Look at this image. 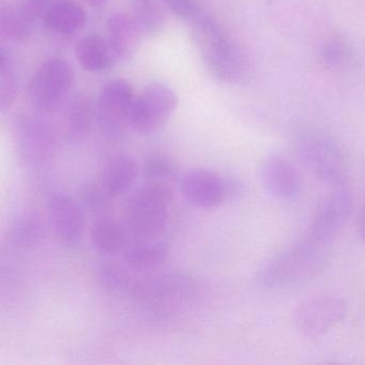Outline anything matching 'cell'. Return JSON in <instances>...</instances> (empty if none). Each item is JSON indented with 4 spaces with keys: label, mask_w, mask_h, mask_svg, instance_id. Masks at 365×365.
<instances>
[{
    "label": "cell",
    "mask_w": 365,
    "mask_h": 365,
    "mask_svg": "<svg viewBox=\"0 0 365 365\" xmlns=\"http://www.w3.org/2000/svg\"><path fill=\"white\" fill-rule=\"evenodd\" d=\"M76 84L71 66L61 58L44 61L29 81L27 96L36 110L54 113L67 101Z\"/></svg>",
    "instance_id": "obj_5"
},
{
    "label": "cell",
    "mask_w": 365,
    "mask_h": 365,
    "mask_svg": "<svg viewBox=\"0 0 365 365\" xmlns=\"http://www.w3.org/2000/svg\"><path fill=\"white\" fill-rule=\"evenodd\" d=\"M14 142L19 160L31 170L48 168L58 149L56 131L52 125L46 119L31 114L16 117Z\"/></svg>",
    "instance_id": "obj_4"
},
{
    "label": "cell",
    "mask_w": 365,
    "mask_h": 365,
    "mask_svg": "<svg viewBox=\"0 0 365 365\" xmlns=\"http://www.w3.org/2000/svg\"><path fill=\"white\" fill-rule=\"evenodd\" d=\"M345 313V304L339 299L328 297L312 299L297 307L294 324L303 334L318 336L341 322Z\"/></svg>",
    "instance_id": "obj_11"
},
{
    "label": "cell",
    "mask_w": 365,
    "mask_h": 365,
    "mask_svg": "<svg viewBox=\"0 0 365 365\" xmlns=\"http://www.w3.org/2000/svg\"><path fill=\"white\" fill-rule=\"evenodd\" d=\"M134 99L133 87L128 81L117 78L104 85L98 98L96 116L106 138H120L125 128L129 127Z\"/></svg>",
    "instance_id": "obj_7"
},
{
    "label": "cell",
    "mask_w": 365,
    "mask_h": 365,
    "mask_svg": "<svg viewBox=\"0 0 365 365\" xmlns=\"http://www.w3.org/2000/svg\"><path fill=\"white\" fill-rule=\"evenodd\" d=\"M84 1L88 3L89 5L95 6V7H100L106 4V0H84Z\"/></svg>",
    "instance_id": "obj_32"
},
{
    "label": "cell",
    "mask_w": 365,
    "mask_h": 365,
    "mask_svg": "<svg viewBox=\"0 0 365 365\" xmlns=\"http://www.w3.org/2000/svg\"><path fill=\"white\" fill-rule=\"evenodd\" d=\"M46 237L43 222L37 212H19L10 222L7 230L8 242L19 251H31L41 245Z\"/></svg>",
    "instance_id": "obj_18"
},
{
    "label": "cell",
    "mask_w": 365,
    "mask_h": 365,
    "mask_svg": "<svg viewBox=\"0 0 365 365\" xmlns=\"http://www.w3.org/2000/svg\"><path fill=\"white\" fill-rule=\"evenodd\" d=\"M172 192L163 182L148 181L128 200L125 224L134 241L159 240L170 223Z\"/></svg>",
    "instance_id": "obj_2"
},
{
    "label": "cell",
    "mask_w": 365,
    "mask_h": 365,
    "mask_svg": "<svg viewBox=\"0 0 365 365\" xmlns=\"http://www.w3.org/2000/svg\"><path fill=\"white\" fill-rule=\"evenodd\" d=\"M262 179L267 191L279 200H294L302 190L300 172L283 158H269L262 165Z\"/></svg>",
    "instance_id": "obj_13"
},
{
    "label": "cell",
    "mask_w": 365,
    "mask_h": 365,
    "mask_svg": "<svg viewBox=\"0 0 365 365\" xmlns=\"http://www.w3.org/2000/svg\"><path fill=\"white\" fill-rule=\"evenodd\" d=\"M322 58L328 65L339 66L345 63L347 51L339 40H330L322 48Z\"/></svg>",
    "instance_id": "obj_29"
},
{
    "label": "cell",
    "mask_w": 365,
    "mask_h": 365,
    "mask_svg": "<svg viewBox=\"0 0 365 365\" xmlns=\"http://www.w3.org/2000/svg\"><path fill=\"white\" fill-rule=\"evenodd\" d=\"M46 29L58 35H73L87 21L84 9L73 0H53L41 16Z\"/></svg>",
    "instance_id": "obj_16"
},
{
    "label": "cell",
    "mask_w": 365,
    "mask_h": 365,
    "mask_svg": "<svg viewBox=\"0 0 365 365\" xmlns=\"http://www.w3.org/2000/svg\"><path fill=\"white\" fill-rule=\"evenodd\" d=\"M166 7L181 20L191 23L198 14L200 8L194 3V0H162Z\"/></svg>",
    "instance_id": "obj_28"
},
{
    "label": "cell",
    "mask_w": 365,
    "mask_h": 365,
    "mask_svg": "<svg viewBox=\"0 0 365 365\" xmlns=\"http://www.w3.org/2000/svg\"><path fill=\"white\" fill-rule=\"evenodd\" d=\"M143 172L150 179L149 181L163 182L176 175V164L165 153H153L145 159Z\"/></svg>",
    "instance_id": "obj_25"
},
{
    "label": "cell",
    "mask_w": 365,
    "mask_h": 365,
    "mask_svg": "<svg viewBox=\"0 0 365 365\" xmlns=\"http://www.w3.org/2000/svg\"><path fill=\"white\" fill-rule=\"evenodd\" d=\"M190 24L200 57L215 78L235 84L247 76L245 52L217 21L200 12Z\"/></svg>",
    "instance_id": "obj_1"
},
{
    "label": "cell",
    "mask_w": 365,
    "mask_h": 365,
    "mask_svg": "<svg viewBox=\"0 0 365 365\" xmlns=\"http://www.w3.org/2000/svg\"><path fill=\"white\" fill-rule=\"evenodd\" d=\"M130 232L127 224L115 215H103L96 217L91 224V243L93 249L104 257H114L127 249Z\"/></svg>",
    "instance_id": "obj_15"
},
{
    "label": "cell",
    "mask_w": 365,
    "mask_h": 365,
    "mask_svg": "<svg viewBox=\"0 0 365 365\" xmlns=\"http://www.w3.org/2000/svg\"><path fill=\"white\" fill-rule=\"evenodd\" d=\"M128 268H121L116 264H108L100 270V279L108 289L114 292H123L129 289L130 277Z\"/></svg>",
    "instance_id": "obj_26"
},
{
    "label": "cell",
    "mask_w": 365,
    "mask_h": 365,
    "mask_svg": "<svg viewBox=\"0 0 365 365\" xmlns=\"http://www.w3.org/2000/svg\"><path fill=\"white\" fill-rule=\"evenodd\" d=\"M352 202L351 193L347 190H337L331 194L318 207L309 234L328 245L349 219Z\"/></svg>",
    "instance_id": "obj_12"
},
{
    "label": "cell",
    "mask_w": 365,
    "mask_h": 365,
    "mask_svg": "<svg viewBox=\"0 0 365 365\" xmlns=\"http://www.w3.org/2000/svg\"><path fill=\"white\" fill-rule=\"evenodd\" d=\"M138 175L140 165L133 155L116 153L104 163L98 181L110 198H116L133 187Z\"/></svg>",
    "instance_id": "obj_14"
},
{
    "label": "cell",
    "mask_w": 365,
    "mask_h": 365,
    "mask_svg": "<svg viewBox=\"0 0 365 365\" xmlns=\"http://www.w3.org/2000/svg\"><path fill=\"white\" fill-rule=\"evenodd\" d=\"M356 228H358L359 237L365 241V204L363 205L362 209H361L360 213H359Z\"/></svg>",
    "instance_id": "obj_31"
},
{
    "label": "cell",
    "mask_w": 365,
    "mask_h": 365,
    "mask_svg": "<svg viewBox=\"0 0 365 365\" xmlns=\"http://www.w3.org/2000/svg\"><path fill=\"white\" fill-rule=\"evenodd\" d=\"M170 249L162 241H135L123 252L125 267L134 272H151L165 264Z\"/></svg>",
    "instance_id": "obj_19"
},
{
    "label": "cell",
    "mask_w": 365,
    "mask_h": 365,
    "mask_svg": "<svg viewBox=\"0 0 365 365\" xmlns=\"http://www.w3.org/2000/svg\"><path fill=\"white\" fill-rule=\"evenodd\" d=\"M131 18L140 35L149 36L163 27L165 14L160 0H134Z\"/></svg>",
    "instance_id": "obj_23"
},
{
    "label": "cell",
    "mask_w": 365,
    "mask_h": 365,
    "mask_svg": "<svg viewBox=\"0 0 365 365\" xmlns=\"http://www.w3.org/2000/svg\"><path fill=\"white\" fill-rule=\"evenodd\" d=\"M76 56L83 69L88 72H101L116 61L106 38L88 35L82 38L76 46Z\"/></svg>",
    "instance_id": "obj_21"
},
{
    "label": "cell",
    "mask_w": 365,
    "mask_h": 365,
    "mask_svg": "<svg viewBox=\"0 0 365 365\" xmlns=\"http://www.w3.org/2000/svg\"><path fill=\"white\" fill-rule=\"evenodd\" d=\"M19 78L11 55L0 48V110L6 112L16 101Z\"/></svg>",
    "instance_id": "obj_24"
},
{
    "label": "cell",
    "mask_w": 365,
    "mask_h": 365,
    "mask_svg": "<svg viewBox=\"0 0 365 365\" xmlns=\"http://www.w3.org/2000/svg\"><path fill=\"white\" fill-rule=\"evenodd\" d=\"M96 116L93 102L85 96L76 98L63 115V136L71 144L82 142L88 135Z\"/></svg>",
    "instance_id": "obj_20"
},
{
    "label": "cell",
    "mask_w": 365,
    "mask_h": 365,
    "mask_svg": "<svg viewBox=\"0 0 365 365\" xmlns=\"http://www.w3.org/2000/svg\"><path fill=\"white\" fill-rule=\"evenodd\" d=\"M34 19L22 7H3L0 10V35L14 43L29 39Z\"/></svg>",
    "instance_id": "obj_22"
},
{
    "label": "cell",
    "mask_w": 365,
    "mask_h": 365,
    "mask_svg": "<svg viewBox=\"0 0 365 365\" xmlns=\"http://www.w3.org/2000/svg\"><path fill=\"white\" fill-rule=\"evenodd\" d=\"M298 150L307 168L322 180L339 183L345 178L343 155L330 140L320 136H304L299 142Z\"/></svg>",
    "instance_id": "obj_10"
},
{
    "label": "cell",
    "mask_w": 365,
    "mask_h": 365,
    "mask_svg": "<svg viewBox=\"0 0 365 365\" xmlns=\"http://www.w3.org/2000/svg\"><path fill=\"white\" fill-rule=\"evenodd\" d=\"M81 197H82V202L88 208L95 209V210L104 208L110 198L108 194L104 191L99 181L96 183H87L86 185H84L81 191Z\"/></svg>",
    "instance_id": "obj_27"
},
{
    "label": "cell",
    "mask_w": 365,
    "mask_h": 365,
    "mask_svg": "<svg viewBox=\"0 0 365 365\" xmlns=\"http://www.w3.org/2000/svg\"><path fill=\"white\" fill-rule=\"evenodd\" d=\"M53 0H22L21 7L35 20V19H41L42 14L46 11Z\"/></svg>",
    "instance_id": "obj_30"
},
{
    "label": "cell",
    "mask_w": 365,
    "mask_h": 365,
    "mask_svg": "<svg viewBox=\"0 0 365 365\" xmlns=\"http://www.w3.org/2000/svg\"><path fill=\"white\" fill-rule=\"evenodd\" d=\"M140 36L131 16L115 14L108 19L106 40L116 61H127L135 53Z\"/></svg>",
    "instance_id": "obj_17"
},
{
    "label": "cell",
    "mask_w": 365,
    "mask_h": 365,
    "mask_svg": "<svg viewBox=\"0 0 365 365\" xmlns=\"http://www.w3.org/2000/svg\"><path fill=\"white\" fill-rule=\"evenodd\" d=\"M234 183L210 170L197 168L185 173L180 189L183 198L198 209H213L232 195Z\"/></svg>",
    "instance_id": "obj_9"
},
{
    "label": "cell",
    "mask_w": 365,
    "mask_h": 365,
    "mask_svg": "<svg viewBox=\"0 0 365 365\" xmlns=\"http://www.w3.org/2000/svg\"><path fill=\"white\" fill-rule=\"evenodd\" d=\"M46 211L51 228L59 242L76 245L82 240L85 215L82 205L63 191H53L46 200Z\"/></svg>",
    "instance_id": "obj_8"
},
{
    "label": "cell",
    "mask_w": 365,
    "mask_h": 365,
    "mask_svg": "<svg viewBox=\"0 0 365 365\" xmlns=\"http://www.w3.org/2000/svg\"><path fill=\"white\" fill-rule=\"evenodd\" d=\"M178 97L162 83L147 85L134 99L129 127L143 136L153 135L168 125L178 106Z\"/></svg>",
    "instance_id": "obj_6"
},
{
    "label": "cell",
    "mask_w": 365,
    "mask_h": 365,
    "mask_svg": "<svg viewBox=\"0 0 365 365\" xmlns=\"http://www.w3.org/2000/svg\"><path fill=\"white\" fill-rule=\"evenodd\" d=\"M326 245L327 243L307 235L302 241L269 262L260 271V281L270 287H281L302 281L319 267Z\"/></svg>",
    "instance_id": "obj_3"
}]
</instances>
